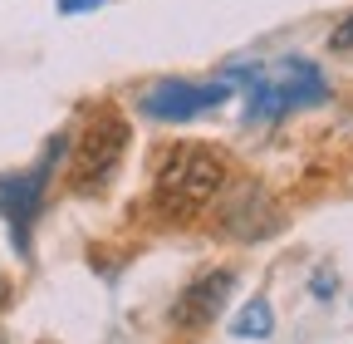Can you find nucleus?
Wrapping results in <instances>:
<instances>
[{
  "label": "nucleus",
  "instance_id": "f257e3e1",
  "mask_svg": "<svg viewBox=\"0 0 353 344\" xmlns=\"http://www.w3.org/2000/svg\"><path fill=\"white\" fill-rule=\"evenodd\" d=\"M231 182V153L216 143H172L157 153L148 207L167 227H196Z\"/></svg>",
  "mask_w": 353,
  "mask_h": 344
},
{
  "label": "nucleus",
  "instance_id": "f03ea898",
  "mask_svg": "<svg viewBox=\"0 0 353 344\" xmlns=\"http://www.w3.org/2000/svg\"><path fill=\"white\" fill-rule=\"evenodd\" d=\"M132 143V118L118 104H94L79 123V138L64 153V192L69 197H99L118 178V167Z\"/></svg>",
  "mask_w": 353,
  "mask_h": 344
},
{
  "label": "nucleus",
  "instance_id": "7ed1b4c3",
  "mask_svg": "<svg viewBox=\"0 0 353 344\" xmlns=\"http://www.w3.org/2000/svg\"><path fill=\"white\" fill-rule=\"evenodd\" d=\"M250 94H245V128H265V123H280L285 113L294 108H309V104H324L329 99V84L324 74L309 64V59H290L280 64L275 74H250Z\"/></svg>",
  "mask_w": 353,
  "mask_h": 344
},
{
  "label": "nucleus",
  "instance_id": "20e7f679",
  "mask_svg": "<svg viewBox=\"0 0 353 344\" xmlns=\"http://www.w3.org/2000/svg\"><path fill=\"white\" fill-rule=\"evenodd\" d=\"M64 153H69V133H59L50 148H44V157H39L30 172L0 178V217H6L10 241L20 246V256L30 251V227H34V217L44 211V197H50V178H54V167L64 162Z\"/></svg>",
  "mask_w": 353,
  "mask_h": 344
},
{
  "label": "nucleus",
  "instance_id": "39448f33",
  "mask_svg": "<svg viewBox=\"0 0 353 344\" xmlns=\"http://www.w3.org/2000/svg\"><path fill=\"white\" fill-rule=\"evenodd\" d=\"M206 217L216 222L221 241H265V236H275L285 227V211L275 207V197L260 182H241V187L226 182Z\"/></svg>",
  "mask_w": 353,
  "mask_h": 344
},
{
  "label": "nucleus",
  "instance_id": "423d86ee",
  "mask_svg": "<svg viewBox=\"0 0 353 344\" xmlns=\"http://www.w3.org/2000/svg\"><path fill=\"white\" fill-rule=\"evenodd\" d=\"M231 89L236 84L226 74H216V79H157L138 99V113L152 118V123H187L206 108H221L231 99Z\"/></svg>",
  "mask_w": 353,
  "mask_h": 344
},
{
  "label": "nucleus",
  "instance_id": "0eeeda50",
  "mask_svg": "<svg viewBox=\"0 0 353 344\" xmlns=\"http://www.w3.org/2000/svg\"><path fill=\"white\" fill-rule=\"evenodd\" d=\"M231 290H236V271H231V266L196 271L182 290H176L172 310H167V325H172L176 334H206L221 315H226Z\"/></svg>",
  "mask_w": 353,
  "mask_h": 344
},
{
  "label": "nucleus",
  "instance_id": "6e6552de",
  "mask_svg": "<svg viewBox=\"0 0 353 344\" xmlns=\"http://www.w3.org/2000/svg\"><path fill=\"white\" fill-rule=\"evenodd\" d=\"M231 334H236V339H270V334H275V310H270V300H265V295L245 300V305L236 310V320H231Z\"/></svg>",
  "mask_w": 353,
  "mask_h": 344
},
{
  "label": "nucleus",
  "instance_id": "1a4fd4ad",
  "mask_svg": "<svg viewBox=\"0 0 353 344\" xmlns=\"http://www.w3.org/2000/svg\"><path fill=\"white\" fill-rule=\"evenodd\" d=\"M329 50H334V55H353V15L339 20V30L329 35Z\"/></svg>",
  "mask_w": 353,
  "mask_h": 344
},
{
  "label": "nucleus",
  "instance_id": "9d476101",
  "mask_svg": "<svg viewBox=\"0 0 353 344\" xmlns=\"http://www.w3.org/2000/svg\"><path fill=\"white\" fill-rule=\"evenodd\" d=\"M99 6H103V0H59V15H88Z\"/></svg>",
  "mask_w": 353,
  "mask_h": 344
},
{
  "label": "nucleus",
  "instance_id": "9b49d317",
  "mask_svg": "<svg viewBox=\"0 0 353 344\" xmlns=\"http://www.w3.org/2000/svg\"><path fill=\"white\" fill-rule=\"evenodd\" d=\"M10 300H15V285H10V276H6V271H0V315L10 310Z\"/></svg>",
  "mask_w": 353,
  "mask_h": 344
}]
</instances>
